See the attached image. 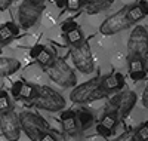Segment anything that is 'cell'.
Listing matches in <instances>:
<instances>
[{
  "instance_id": "obj_17",
  "label": "cell",
  "mask_w": 148,
  "mask_h": 141,
  "mask_svg": "<svg viewBox=\"0 0 148 141\" xmlns=\"http://www.w3.org/2000/svg\"><path fill=\"white\" fill-rule=\"evenodd\" d=\"M61 126H62L64 134L79 131L77 119H76V111H73V110H62V111H61Z\"/></svg>"
},
{
  "instance_id": "obj_26",
  "label": "cell",
  "mask_w": 148,
  "mask_h": 141,
  "mask_svg": "<svg viewBox=\"0 0 148 141\" xmlns=\"http://www.w3.org/2000/svg\"><path fill=\"white\" fill-rule=\"evenodd\" d=\"M64 140H65V141H84V138H83V135H82L80 131L64 134Z\"/></svg>"
},
{
  "instance_id": "obj_29",
  "label": "cell",
  "mask_w": 148,
  "mask_h": 141,
  "mask_svg": "<svg viewBox=\"0 0 148 141\" xmlns=\"http://www.w3.org/2000/svg\"><path fill=\"white\" fill-rule=\"evenodd\" d=\"M96 132H98V134H99V135H101L102 138H110L111 135H113V134H114V132H111V131H108V129H105V128H104V126H101L99 123H98V125H96Z\"/></svg>"
},
{
  "instance_id": "obj_1",
  "label": "cell",
  "mask_w": 148,
  "mask_h": 141,
  "mask_svg": "<svg viewBox=\"0 0 148 141\" xmlns=\"http://www.w3.org/2000/svg\"><path fill=\"white\" fill-rule=\"evenodd\" d=\"M45 71L47 73L49 79L53 80L56 85L61 88H73L77 83V77L74 70L65 62L62 58H53V61L49 64L47 67H45Z\"/></svg>"
},
{
  "instance_id": "obj_12",
  "label": "cell",
  "mask_w": 148,
  "mask_h": 141,
  "mask_svg": "<svg viewBox=\"0 0 148 141\" xmlns=\"http://www.w3.org/2000/svg\"><path fill=\"white\" fill-rule=\"evenodd\" d=\"M101 91H104L107 95H111L114 92H120L125 89V77L120 73H111L108 76H104L99 83Z\"/></svg>"
},
{
  "instance_id": "obj_25",
  "label": "cell",
  "mask_w": 148,
  "mask_h": 141,
  "mask_svg": "<svg viewBox=\"0 0 148 141\" xmlns=\"http://www.w3.org/2000/svg\"><path fill=\"white\" fill-rule=\"evenodd\" d=\"M83 6H84V0H65V6L64 8L67 10L76 12V10H80Z\"/></svg>"
},
{
  "instance_id": "obj_18",
  "label": "cell",
  "mask_w": 148,
  "mask_h": 141,
  "mask_svg": "<svg viewBox=\"0 0 148 141\" xmlns=\"http://www.w3.org/2000/svg\"><path fill=\"white\" fill-rule=\"evenodd\" d=\"M114 0H84V8L88 15H96L113 6Z\"/></svg>"
},
{
  "instance_id": "obj_24",
  "label": "cell",
  "mask_w": 148,
  "mask_h": 141,
  "mask_svg": "<svg viewBox=\"0 0 148 141\" xmlns=\"http://www.w3.org/2000/svg\"><path fill=\"white\" fill-rule=\"evenodd\" d=\"M135 137L138 141H148V120L144 122L142 125L138 126V129H135Z\"/></svg>"
},
{
  "instance_id": "obj_7",
  "label": "cell",
  "mask_w": 148,
  "mask_h": 141,
  "mask_svg": "<svg viewBox=\"0 0 148 141\" xmlns=\"http://www.w3.org/2000/svg\"><path fill=\"white\" fill-rule=\"evenodd\" d=\"M71 59L74 62L76 68L83 74H90L95 70V61L90 52L89 43L83 40L80 45L71 48Z\"/></svg>"
},
{
  "instance_id": "obj_2",
  "label": "cell",
  "mask_w": 148,
  "mask_h": 141,
  "mask_svg": "<svg viewBox=\"0 0 148 141\" xmlns=\"http://www.w3.org/2000/svg\"><path fill=\"white\" fill-rule=\"evenodd\" d=\"M37 109L46 111H62L65 109V100L51 86H37V95L31 102Z\"/></svg>"
},
{
  "instance_id": "obj_5",
  "label": "cell",
  "mask_w": 148,
  "mask_h": 141,
  "mask_svg": "<svg viewBox=\"0 0 148 141\" xmlns=\"http://www.w3.org/2000/svg\"><path fill=\"white\" fill-rule=\"evenodd\" d=\"M136 94L130 89H123V91L114 94L110 98L108 106H107V111H116L119 119H126L130 111L133 110L135 104H136Z\"/></svg>"
},
{
  "instance_id": "obj_6",
  "label": "cell",
  "mask_w": 148,
  "mask_h": 141,
  "mask_svg": "<svg viewBox=\"0 0 148 141\" xmlns=\"http://www.w3.org/2000/svg\"><path fill=\"white\" fill-rule=\"evenodd\" d=\"M127 57L145 59L148 57V31L142 25H136L127 40Z\"/></svg>"
},
{
  "instance_id": "obj_4",
  "label": "cell",
  "mask_w": 148,
  "mask_h": 141,
  "mask_svg": "<svg viewBox=\"0 0 148 141\" xmlns=\"http://www.w3.org/2000/svg\"><path fill=\"white\" fill-rule=\"evenodd\" d=\"M18 120H19V126H21V131L25 132V135L33 140L37 141L39 137L46 132V131H51V126L49 123L39 114H36L33 111H22L18 114Z\"/></svg>"
},
{
  "instance_id": "obj_27",
  "label": "cell",
  "mask_w": 148,
  "mask_h": 141,
  "mask_svg": "<svg viewBox=\"0 0 148 141\" xmlns=\"http://www.w3.org/2000/svg\"><path fill=\"white\" fill-rule=\"evenodd\" d=\"M116 141H138V140H136V137H135L133 131H126L125 134H121Z\"/></svg>"
},
{
  "instance_id": "obj_13",
  "label": "cell",
  "mask_w": 148,
  "mask_h": 141,
  "mask_svg": "<svg viewBox=\"0 0 148 141\" xmlns=\"http://www.w3.org/2000/svg\"><path fill=\"white\" fill-rule=\"evenodd\" d=\"M10 92L18 100H24V101L33 102V100L37 95V86H34L31 83H27L24 80H16L14 85H12Z\"/></svg>"
},
{
  "instance_id": "obj_3",
  "label": "cell",
  "mask_w": 148,
  "mask_h": 141,
  "mask_svg": "<svg viewBox=\"0 0 148 141\" xmlns=\"http://www.w3.org/2000/svg\"><path fill=\"white\" fill-rule=\"evenodd\" d=\"M99 83H101V77H93L88 82L76 86L70 94V100L74 104H84V102L108 97L104 91H101Z\"/></svg>"
},
{
  "instance_id": "obj_9",
  "label": "cell",
  "mask_w": 148,
  "mask_h": 141,
  "mask_svg": "<svg viewBox=\"0 0 148 141\" xmlns=\"http://www.w3.org/2000/svg\"><path fill=\"white\" fill-rule=\"evenodd\" d=\"M45 10V5H36L28 0H24L18 9V21L22 28H30L39 21Z\"/></svg>"
},
{
  "instance_id": "obj_16",
  "label": "cell",
  "mask_w": 148,
  "mask_h": 141,
  "mask_svg": "<svg viewBox=\"0 0 148 141\" xmlns=\"http://www.w3.org/2000/svg\"><path fill=\"white\" fill-rule=\"evenodd\" d=\"M30 57H33L42 67H47L55 58V55L43 45H36L30 50Z\"/></svg>"
},
{
  "instance_id": "obj_28",
  "label": "cell",
  "mask_w": 148,
  "mask_h": 141,
  "mask_svg": "<svg viewBox=\"0 0 148 141\" xmlns=\"http://www.w3.org/2000/svg\"><path fill=\"white\" fill-rule=\"evenodd\" d=\"M37 141H58V138H56V135L52 134L51 131H46V132H43V134L39 137V140H37Z\"/></svg>"
},
{
  "instance_id": "obj_30",
  "label": "cell",
  "mask_w": 148,
  "mask_h": 141,
  "mask_svg": "<svg viewBox=\"0 0 148 141\" xmlns=\"http://www.w3.org/2000/svg\"><path fill=\"white\" fill-rule=\"evenodd\" d=\"M142 106L145 109H148V83H147V86L144 89V94H142Z\"/></svg>"
},
{
  "instance_id": "obj_20",
  "label": "cell",
  "mask_w": 148,
  "mask_h": 141,
  "mask_svg": "<svg viewBox=\"0 0 148 141\" xmlns=\"http://www.w3.org/2000/svg\"><path fill=\"white\" fill-rule=\"evenodd\" d=\"M18 36V25L15 22H5L0 25V46L9 43Z\"/></svg>"
},
{
  "instance_id": "obj_22",
  "label": "cell",
  "mask_w": 148,
  "mask_h": 141,
  "mask_svg": "<svg viewBox=\"0 0 148 141\" xmlns=\"http://www.w3.org/2000/svg\"><path fill=\"white\" fill-rule=\"evenodd\" d=\"M119 120H120V119H119V116H117L116 111H105V113L102 114V118H101L99 125L104 126L105 129L114 132L116 128H117V125H119Z\"/></svg>"
},
{
  "instance_id": "obj_15",
  "label": "cell",
  "mask_w": 148,
  "mask_h": 141,
  "mask_svg": "<svg viewBox=\"0 0 148 141\" xmlns=\"http://www.w3.org/2000/svg\"><path fill=\"white\" fill-rule=\"evenodd\" d=\"M126 17H127V21L130 22V25L142 21L145 17H148V2L141 0V2L135 3L132 6H127Z\"/></svg>"
},
{
  "instance_id": "obj_34",
  "label": "cell",
  "mask_w": 148,
  "mask_h": 141,
  "mask_svg": "<svg viewBox=\"0 0 148 141\" xmlns=\"http://www.w3.org/2000/svg\"><path fill=\"white\" fill-rule=\"evenodd\" d=\"M0 52H2V46H0Z\"/></svg>"
},
{
  "instance_id": "obj_23",
  "label": "cell",
  "mask_w": 148,
  "mask_h": 141,
  "mask_svg": "<svg viewBox=\"0 0 148 141\" xmlns=\"http://www.w3.org/2000/svg\"><path fill=\"white\" fill-rule=\"evenodd\" d=\"M12 110V102H10V97L6 91H0V114L6 113Z\"/></svg>"
},
{
  "instance_id": "obj_14",
  "label": "cell",
  "mask_w": 148,
  "mask_h": 141,
  "mask_svg": "<svg viewBox=\"0 0 148 141\" xmlns=\"http://www.w3.org/2000/svg\"><path fill=\"white\" fill-rule=\"evenodd\" d=\"M127 67H129V76L135 82L144 80L147 77V64L145 59L136 58V57H127Z\"/></svg>"
},
{
  "instance_id": "obj_19",
  "label": "cell",
  "mask_w": 148,
  "mask_h": 141,
  "mask_svg": "<svg viewBox=\"0 0 148 141\" xmlns=\"http://www.w3.org/2000/svg\"><path fill=\"white\" fill-rule=\"evenodd\" d=\"M76 119H77V128H79V131H86V129H89V128L93 126L95 123V116H93V113L89 111L88 109H80L76 111Z\"/></svg>"
},
{
  "instance_id": "obj_32",
  "label": "cell",
  "mask_w": 148,
  "mask_h": 141,
  "mask_svg": "<svg viewBox=\"0 0 148 141\" xmlns=\"http://www.w3.org/2000/svg\"><path fill=\"white\" fill-rule=\"evenodd\" d=\"M55 5H56L59 9H64V6H65V0H55Z\"/></svg>"
},
{
  "instance_id": "obj_33",
  "label": "cell",
  "mask_w": 148,
  "mask_h": 141,
  "mask_svg": "<svg viewBox=\"0 0 148 141\" xmlns=\"http://www.w3.org/2000/svg\"><path fill=\"white\" fill-rule=\"evenodd\" d=\"M28 2H31V3H36V5H45V3H43L45 0H28Z\"/></svg>"
},
{
  "instance_id": "obj_31",
  "label": "cell",
  "mask_w": 148,
  "mask_h": 141,
  "mask_svg": "<svg viewBox=\"0 0 148 141\" xmlns=\"http://www.w3.org/2000/svg\"><path fill=\"white\" fill-rule=\"evenodd\" d=\"M12 2L14 0H0V10H6L12 5Z\"/></svg>"
},
{
  "instance_id": "obj_11",
  "label": "cell",
  "mask_w": 148,
  "mask_h": 141,
  "mask_svg": "<svg viewBox=\"0 0 148 141\" xmlns=\"http://www.w3.org/2000/svg\"><path fill=\"white\" fill-rule=\"evenodd\" d=\"M61 31H62L67 43H68L71 48L80 45V43L84 40L83 31H82V28L77 25L76 21H65V22H62V25H61Z\"/></svg>"
},
{
  "instance_id": "obj_21",
  "label": "cell",
  "mask_w": 148,
  "mask_h": 141,
  "mask_svg": "<svg viewBox=\"0 0 148 141\" xmlns=\"http://www.w3.org/2000/svg\"><path fill=\"white\" fill-rule=\"evenodd\" d=\"M21 62L15 58H0V77H6L19 70Z\"/></svg>"
},
{
  "instance_id": "obj_8",
  "label": "cell",
  "mask_w": 148,
  "mask_h": 141,
  "mask_svg": "<svg viewBox=\"0 0 148 141\" xmlns=\"http://www.w3.org/2000/svg\"><path fill=\"white\" fill-rule=\"evenodd\" d=\"M126 10L127 8H121L120 10H117L114 15L108 17L99 27V33L104 36H113L117 34L123 30H127L130 27V22L127 21L126 17Z\"/></svg>"
},
{
  "instance_id": "obj_10",
  "label": "cell",
  "mask_w": 148,
  "mask_h": 141,
  "mask_svg": "<svg viewBox=\"0 0 148 141\" xmlns=\"http://www.w3.org/2000/svg\"><path fill=\"white\" fill-rule=\"evenodd\" d=\"M0 129L8 141H18L21 137V126L18 120V114L14 110L0 114Z\"/></svg>"
}]
</instances>
